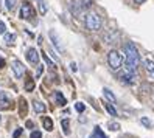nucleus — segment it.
I'll use <instances>...</instances> for the list:
<instances>
[{
	"instance_id": "obj_1",
	"label": "nucleus",
	"mask_w": 154,
	"mask_h": 138,
	"mask_svg": "<svg viewBox=\"0 0 154 138\" xmlns=\"http://www.w3.org/2000/svg\"><path fill=\"white\" fill-rule=\"evenodd\" d=\"M123 53H125V65H126V70L135 73V70L140 67V62H142L140 53H139L137 47H135L132 42H126L123 45Z\"/></svg>"
},
{
	"instance_id": "obj_2",
	"label": "nucleus",
	"mask_w": 154,
	"mask_h": 138,
	"mask_svg": "<svg viewBox=\"0 0 154 138\" xmlns=\"http://www.w3.org/2000/svg\"><path fill=\"white\" fill-rule=\"evenodd\" d=\"M101 17L97 13H87L84 17V25L89 31H100L101 30Z\"/></svg>"
},
{
	"instance_id": "obj_3",
	"label": "nucleus",
	"mask_w": 154,
	"mask_h": 138,
	"mask_svg": "<svg viewBox=\"0 0 154 138\" xmlns=\"http://www.w3.org/2000/svg\"><path fill=\"white\" fill-rule=\"evenodd\" d=\"M107 64L112 70H120L123 65V56L117 50H111L107 53Z\"/></svg>"
},
{
	"instance_id": "obj_4",
	"label": "nucleus",
	"mask_w": 154,
	"mask_h": 138,
	"mask_svg": "<svg viewBox=\"0 0 154 138\" xmlns=\"http://www.w3.org/2000/svg\"><path fill=\"white\" fill-rule=\"evenodd\" d=\"M48 34H50V39H51V44H53V47H55V50L58 53H61V54H64L66 53V47H64V44L61 42V39H59V36L56 34V31L50 30Z\"/></svg>"
},
{
	"instance_id": "obj_5",
	"label": "nucleus",
	"mask_w": 154,
	"mask_h": 138,
	"mask_svg": "<svg viewBox=\"0 0 154 138\" xmlns=\"http://www.w3.org/2000/svg\"><path fill=\"white\" fill-rule=\"evenodd\" d=\"M33 16H34V8L31 6V3L23 2L20 8V17L22 19H31Z\"/></svg>"
},
{
	"instance_id": "obj_6",
	"label": "nucleus",
	"mask_w": 154,
	"mask_h": 138,
	"mask_svg": "<svg viewBox=\"0 0 154 138\" xmlns=\"http://www.w3.org/2000/svg\"><path fill=\"white\" fill-rule=\"evenodd\" d=\"M13 99H11V96L6 93V92H2L0 93V109L2 110H6V109H10L13 104Z\"/></svg>"
},
{
	"instance_id": "obj_7",
	"label": "nucleus",
	"mask_w": 154,
	"mask_h": 138,
	"mask_svg": "<svg viewBox=\"0 0 154 138\" xmlns=\"http://www.w3.org/2000/svg\"><path fill=\"white\" fill-rule=\"evenodd\" d=\"M120 38V33L117 31V30H109L104 36H103V40L106 42V44H114V42H117V39Z\"/></svg>"
},
{
	"instance_id": "obj_8",
	"label": "nucleus",
	"mask_w": 154,
	"mask_h": 138,
	"mask_svg": "<svg viewBox=\"0 0 154 138\" xmlns=\"http://www.w3.org/2000/svg\"><path fill=\"white\" fill-rule=\"evenodd\" d=\"M26 59H28L30 64H33V65H38L39 64V53L36 48H30L28 51H26Z\"/></svg>"
},
{
	"instance_id": "obj_9",
	"label": "nucleus",
	"mask_w": 154,
	"mask_h": 138,
	"mask_svg": "<svg viewBox=\"0 0 154 138\" xmlns=\"http://www.w3.org/2000/svg\"><path fill=\"white\" fill-rule=\"evenodd\" d=\"M11 67H13V71H14L16 78H22V76H23V73H25V67H23V64H22L20 61H14Z\"/></svg>"
},
{
	"instance_id": "obj_10",
	"label": "nucleus",
	"mask_w": 154,
	"mask_h": 138,
	"mask_svg": "<svg viewBox=\"0 0 154 138\" xmlns=\"http://www.w3.org/2000/svg\"><path fill=\"white\" fill-rule=\"evenodd\" d=\"M122 78H123V81H125V82H128V84H134V82H135V73L126 70V71L123 73V75H122Z\"/></svg>"
},
{
	"instance_id": "obj_11",
	"label": "nucleus",
	"mask_w": 154,
	"mask_h": 138,
	"mask_svg": "<svg viewBox=\"0 0 154 138\" xmlns=\"http://www.w3.org/2000/svg\"><path fill=\"white\" fill-rule=\"evenodd\" d=\"M145 68H146V73H148V76H149V79H152L154 81V61H146L145 62Z\"/></svg>"
},
{
	"instance_id": "obj_12",
	"label": "nucleus",
	"mask_w": 154,
	"mask_h": 138,
	"mask_svg": "<svg viewBox=\"0 0 154 138\" xmlns=\"http://www.w3.org/2000/svg\"><path fill=\"white\" fill-rule=\"evenodd\" d=\"M26 110H28L26 99H25V98H20V99H19V113H20V116H25V115H26Z\"/></svg>"
},
{
	"instance_id": "obj_13",
	"label": "nucleus",
	"mask_w": 154,
	"mask_h": 138,
	"mask_svg": "<svg viewBox=\"0 0 154 138\" xmlns=\"http://www.w3.org/2000/svg\"><path fill=\"white\" fill-rule=\"evenodd\" d=\"M33 107H34V112H36V113H44L45 110H47L45 104L41 103V101H33Z\"/></svg>"
},
{
	"instance_id": "obj_14",
	"label": "nucleus",
	"mask_w": 154,
	"mask_h": 138,
	"mask_svg": "<svg viewBox=\"0 0 154 138\" xmlns=\"http://www.w3.org/2000/svg\"><path fill=\"white\" fill-rule=\"evenodd\" d=\"M55 98H56V103H58L59 106H66V104H67V99L62 96L61 92H56V93H55Z\"/></svg>"
},
{
	"instance_id": "obj_15",
	"label": "nucleus",
	"mask_w": 154,
	"mask_h": 138,
	"mask_svg": "<svg viewBox=\"0 0 154 138\" xmlns=\"http://www.w3.org/2000/svg\"><path fill=\"white\" fill-rule=\"evenodd\" d=\"M42 121H44V127H45V130H53V121H51V118H48V116H45L44 119H42Z\"/></svg>"
},
{
	"instance_id": "obj_16",
	"label": "nucleus",
	"mask_w": 154,
	"mask_h": 138,
	"mask_svg": "<svg viewBox=\"0 0 154 138\" xmlns=\"http://www.w3.org/2000/svg\"><path fill=\"white\" fill-rule=\"evenodd\" d=\"M103 93H104V96H106L107 99L111 101V103H117V98H115V95L112 93V92H111L109 88H104V90H103Z\"/></svg>"
},
{
	"instance_id": "obj_17",
	"label": "nucleus",
	"mask_w": 154,
	"mask_h": 138,
	"mask_svg": "<svg viewBox=\"0 0 154 138\" xmlns=\"http://www.w3.org/2000/svg\"><path fill=\"white\" fill-rule=\"evenodd\" d=\"M90 138H107L106 135H104V132L101 130V129H100L98 126L95 127V130H94V134H92V136Z\"/></svg>"
},
{
	"instance_id": "obj_18",
	"label": "nucleus",
	"mask_w": 154,
	"mask_h": 138,
	"mask_svg": "<svg viewBox=\"0 0 154 138\" xmlns=\"http://www.w3.org/2000/svg\"><path fill=\"white\" fill-rule=\"evenodd\" d=\"M14 40H16V34H10V33L5 34V42L6 44H14Z\"/></svg>"
},
{
	"instance_id": "obj_19",
	"label": "nucleus",
	"mask_w": 154,
	"mask_h": 138,
	"mask_svg": "<svg viewBox=\"0 0 154 138\" xmlns=\"http://www.w3.org/2000/svg\"><path fill=\"white\" fill-rule=\"evenodd\" d=\"M39 11H41V14H45V13H47V5H45L44 0H42V2H39Z\"/></svg>"
},
{
	"instance_id": "obj_20",
	"label": "nucleus",
	"mask_w": 154,
	"mask_h": 138,
	"mask_svg": "<svg viewBox=\"0 0 154 138\" xmlns=\"http://www.w3.org/2000/svg\"><path fill=\"white\" fill-rule=\"evenodd\" d=\"M25 88L28 90V92H31V90L34 88V82H33V79H28V81H26V84H25Z\"/></svg>"
},
{
	"instance_id": "obj_21",
	"label": "nucleus",
	"mask_w": 154,
	"mask_h": 138,
	"mask_svg": "<svg viewBox=\"0 0 154 138\" xmlns=\"http://www.w3.org/2000/svg\"><path fill=\"white\" fill-rule=\"evenodd\" d=\"M106 110H107V112H109L112 116H117V110H115L111 104H106Z\"/></svg>"
},
{
	"instance_id": "obj_22",
	"label": "nucleus",
	"mask_w": 154,
	"mask_h": 138,
	"mask_svg": "<svg viewBox=\"0 0 154 138\" xmlns=\"http://www.w3.org/2000/svg\"><path fill=\"white\" fill-rule=\"evenodd\" d=\"M62 129H64V134H69L70 129H69V119H62Z\"/></svg>"
},
{
	"instance_id": "obj_23",
	"label": "nucleus",
	"mask_w": 154,
	"mask_h": 138,
	"mask_svg": "<svg viewBox=\"0 0 154 138\" xmlns=\"http://www.w3.org/2000/svg\"><path fill=\"white\" fill-rule=\"evenodd\" d=\"M75 109L78 110V112H84L86 106H84V103H76V104H75Z\"/></svg>"
},
{
	"instance_id": "obj_24",
	"label": "nucleus",
	"mask_w": 154,
	"mask_h": 138,
	"mask_svg": "<svg viewBox=\"0 0 154 138\" xmlns=\"http://www.w3.org/2000/svg\"><path fill=\"white\" fill-rule=\"evenodd\" d=\"M109 129H111V130H119L120 124L119 123H109Z\"/></svg>"
},
{
	"instance_id": "obj_25",
	"label": "nucleus",
	"mask_w": 154,
	"mask_h": 138,
	"mask_svg": "<svg viewBox=\"0 0 154 138\" xmlns=\"http://www.w3.org/2000/svg\"><path fill=\"white\" fill-rule=\"evenodd\" d=\"M30 138H42V134L39 130H33L31 135H30Z\"/></svg>"
},
{
	"instance_id": "obj_26",
	"label": "nucleus",
	"mask_w": 154,
	"mask_h": 138,
	"mask_svg": "<svg viewBox=\"0 0 154 138\" xmlns=\"http://www.w3.org/2000/svg\"><path fill=\"white\" fill-rule=\"evenodd\" d=\"M14 3H16V0H6V8H8V10H13Z\"/></svg>"
},
{
	"instance_id": "obj_27",
	"label": "nucleus",
	"mask_w": 154,
	"mask_h": 138,
	"mask_svg": "<svg viewBox=\"0 0 154 138\" xmlns=\"http://www.w3.org/2000/svg\"><path fill=\"white\" fill-rule=\"evenodd\" d=\"M20 135H22V127L16 129V130H14V134H13V136H14V138H19Z\"/></svg>"
},
{
	"instance_id": "obj_28",
	"label": "nucleus",
	"mask_w": 154,
	"mask_h": 138,
	"mask_svg": "<svg viewBox=\"0 0 154 138\" xmlns=\"http://www.w3.org/2000/svg\"><path fill=\"white\" fill-rule=\"evenodd\" d=\"M42 58L45 59V62H47L48 65H51V67H55V65H53V62H51V61L48 59V56H47V54H45V53H42Z\"/></svg>"
},
{
	"instance_id": "obj_29",
	"label": "nucleus",
	"mask_w": 154,
	"mask_h": 138,
	"mask_svg": "<svg viewBox=\"0 0 154 138\" xmlns=\"http://www.w3.org/2000/svg\"><path fill=\"white\" fill-rule=\"evenodd\" d=\"M92 5V0H83V8H89Z\"/></svg>"
},
{
	"instance_id": "obj_30",
	"label": "nucleus",
	"mask_w": 154,
	"mask_h": 138,
	"mask_svg": "<svg viewBox=\"0 0 154 138\" xmlns=\"http://www.w3.org/2000/svg\"><path fill=\"white\" fill-rule=\"evenodd\" d=\"M5 31H6V26H5V23L2 20H0V34H3Z\"/></svg>"
},
{
	"instance_id": "obj_31",
	"label": "nucleus",
	"mask_w": 154,
	"mask_h": 138,
	"mask_svg": "<svg viewBox=\"0 0 154 138\" xmlns=\"http://www.w3.org/2000/svg\"><path fill=\"white\" fill-rule=\"evenodd\" d=\"M142 123H143L145 126H146V127H149V126H151V123H149V119H148V118H142Z\"/></svg>"
},
{
	"instance_id": "obj_32",
	"label": "nucleus",
	"mask_w": 154,
	"mask_h": 138,
	"mask_svg": "<svg viewBox=\"0 0 154 138\" xmlns=\"http://www.w3.org/2000/svg\"><path fill=\"white\" fill-rule=\"evenodd\" d=\"M70 68L73 70V71H76V64H75V62H72V64H70Z\"/></svg>"
},
{
	"instance_id": "obj_33",
	"label": "nucleus",
	"mask_w": 154,
	"mask_h": 138,
	"mask_svg": "<svg viewBox=\"0 0 154 138\" xmlns=\"http://www.w3.org/2000/svg\"><path fill=\"white\" fill-rule=\"evenodd\" d=\"M3 67H5V59L0 58V68H3Z\"/></svg>"
},
{
	"instance_id": "obj_34",
	"label": "nucleus",
	"mask_w": 154,
	"mask_h": 138,
	"mask_svg": "<svg viewBox=\"0 0 154 138\" xmlns=\"http://www.w3.org/2000/svg\"><path fill=\"white\" fill-rule=\"evenodd\" d=\"M42 71H44V67H42V65H39V68H38V76L41 75V73H42Z\"/></svg>"
},
{
	"instance_id": "obj_35",
	"label": "nucleus",
	"mask_w": 154,
	"mask_h": 138,
	"mask_svg": "<svg viewBox=\"0 0 154 138\" xmlns=\"http://www.w3.org/2000/svg\"><path fill=\"white\" fill-rule=\"evenodd\" d=\"M26 127L31 129V127H33V121H26Z\"/></svg>"
},
{
	"instance_id": "obj_36",
	"label": "nucleus",
	"mask_w": 154,
	"mask_h": 138,
	"mask_svg": "<svg viewBox=\"0 0 154 138\" xmlns=\"http://www.w3.org/2000/svg\"><path fill=\"white\" fill-rule=\"evenodd\" d=\"M134 2H135V3H143L145 0H134Z\"/></svg>"
},
{
	"instance_id": "obj_37",
	"label": "nucleus",
	"mask_w": 154,
	"mask_h": 138,
	"mask_svg": "<svg viewBox=\"0 0 154 138\" xmlns=\"http://www.w3.org/2000/svg\"><path fill=\"white\" fill-rule=\"evenodd\" d=\"M122 138H131V136H129V135H123Z\"/></svg>"
},
{
	"instance_id": "obj_38",
	"label": "nucleus",
	"mask_w": 154,
	"mask_h": 138,
	"mask_svg": "<svg viewBox=\"0 0 154 138\" xmlns=\"http://www.w3.org/2000/svg\"><path fill=\"white\" fill-rule=\"evenodd\" d=\"M39 2H42V0H38V3H39Z\"/></svg>"
},
{
	"instance_id": "obj_39",
	"label": "nucleus",
	"mask_w": 154,
	"mask_h": 138,
	"mask_svg": "<svg viewBox=\"0 0 154 138\" xmlns=\"http://www.w3.org/2000/svg\"><path fill=\"white\" fill-rule=\"evenodd\" d=\"M0 121H2V116H0Z\"/></svg>"
}]
</instances>
